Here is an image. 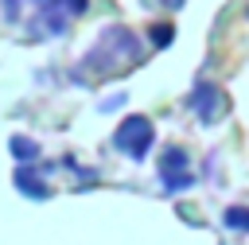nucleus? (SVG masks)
<instances>
[{
  "instance_id": "4",
  "label": "nucleus",
  "mask_w": 249,
  "mask_h": 245,
  "mask_svg": "<svg viewBox=\"0 0 249 245\" xmlns=\"http://www.w3.org/2000/svg\"><path fill=\"white\" fill-rule=\"evenodd\" d=\"M16 183H19V191H23V194H39V198L47 194V187H43L39 179H31L27 171H19V175H16Z\"/></svg>"
},
{
  "instance_id": "5",
  "label": "nucleus",
  "mask_w": 249,
  "mask_h": 245,
  "mask_svg": "<svg viewBox=\"0 0 249 245\" xmlns=\"http://www.w3.org/2000/svg\"><path fill=\"white\" fill-rule=\"evenodd\" d=\"M12 152H16V159H35V156H39V148H35L31 140H23V136L12 140Z\"/></svg>"
},
{
  "instance_id": "3",
  "label": "nucleus",
  "mask_w": 249,
  "mask_h": 245,
  "mask_svg": "<svg viewBox=\"0 0 249 245\" xmlns=\"http://www.w3.org/2000/svg\"><path fill=\"white\" fill-rule=\"evenodd\" d=\"M226 226L230 229H249V210L245 206H230L226 210Z\"/></svg>"
},
{
  "instance_id": "1",
  "label": "nucleus",
  "mask_w": 249,
  "mask_h": 245,
  "mask_svg": "<svg viewBox=\"0 0 249 245\" xmlns=\"http://www.w3.org/2000/svg\"><path fill=\"white\" fill-rule=\"evenodd\" d=\"M113 144H117L121 152H128L132 159H140V156L148 152V144H152V124H148L144 117H132V121H124V124L117 128Z\"/></svg>"
},
{
  "instance_id": "2",
  "label": "nucleus",
  "mask_w": 249,
  "mask_h": 245,
  "mask_svg": "<svg viewBox=\"0 0 249 245\" xmlns=\"http://www.w3.org/2000/svg\"><path fill=\"white\" fill-rule=\"evenodd\" d=\"M222 105H226V101H222V93H218L214 86L198 89V97H195V113H198V117H202L206 124H210V121H214V117L222 113Z\"/></svg>"
}]
</instances>
